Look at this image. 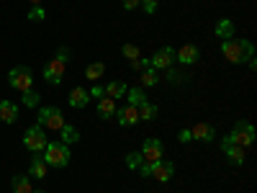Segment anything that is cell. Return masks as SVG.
<instances>
[{
	"mask_svg": "<svg viewBox=\"0 0 257 193\" xmlns=\"http://www.w3.org/2000/svg\"><path fill=\"white\" fill-rule=\"evenodd\" d=\"M126 98H128V106H139L142 103H147V93H144V88H139V85H134V88H128L126 90Z\"/></svg>",
	"mask_w": 257,
	"mask_h": 193,
	"instance_id": "cell-26",
	"label": "cell"
},
{
	"mask_svg": "<svg viewBox=\"0 0 257 193\" xmlns=\"http://www.w3.org/2000/svg\"><path fill=\"white\" fill-rule=\"evenodd\" d=\"M162 152H165V144H162L160 139H144V144H142V157H144V162H157V160H162Z\"/></svg>",
	"mask_w": 257,
	"mask_h": 193,
	"instance_id": "cell-9",
	"label": "cell"
},
{
	"mask_svg": "<svg viewBox=\"0 0 257 193\" xmlns=\"http://www.w3.org/2000/svg\"><path fill=\"white\" fill-rule=\"evenodd\" d=\"M39 101H41V95H39L34 88L24 93V106H29V109H36V106H39Z\"/></svg>",
	"mask_w": 257,
	"mask_h": 193,
	"instance_id": "cell-29",
	"label": "cell"
},
{
	"mask_svg": "<svg viewBox=\"0 0 257 193\" xmlns=\"http://www.w3.org/2000/svg\"><path fill=\"white\" fill-rule=\"evenodd\" d=\"M190 134L198 142H213L216 139V129H213L211 124H196V126H190Z\"/></svg>",
	"mask_w": 257,
	"mask_h": 193,
	"instance_id": "cell-13",
	"label": "cell"
},
{
	"mask_svg": "<svg viewBox=\"0 0 257 193\" xmlns=\"http://www.w3.org/2000/svg\"><path fill=\"white\" fill-rule=\"evenodd\" d=\"M36 124H39L41 129H54V132H59V129L67 124V121H64V116H62V111L57 109V106H44V109L39 111Z\"/></svg>",
	"mask_w": 257,
	"mask_h": 193,
	"instance_id": "cell-5",
	"label": "cell"
},
{
	"mask_svg": "<svg viewBox=\"0 0 257 193\" xmlns=\"http://www.w3.org/2000/svg\"><path fill=\"white\" fill-rule=\"evenodd\" d=\"M139 8V0H123V11H137Z\"/></svg>",
	"mask_w": 257,
	"mask_h": 193,
	"instance_id": "cell-36",
	"label": "cell"
},
{
	"mask_svg": "<svg viewBox=\"0 0 257 193\" xmlns=\"http://www.w3.org/2000/svg\"><path fill=\"white\" fill-rule=\"evenodd\" d=\"M64 67H67V59L54 57V59L47 64V67H44V80H47L49 85H59L62 77H64Z\"/></svg>",
	"mask_w": 257,
	"mask_h": 193,
	"instance_id": "cell-8",
	"label": "cell"
},
{
	"mask_svg": "<svg viewBox=\"0 0 257 193\" xmlns=\"http://www.w3.org/2000/svg\"><path fill=\"white\" fill-rule=\"evenodd\" d=\"M213 31H216V36H219V39L224 41V39H231V36H234V31H237V29H234V21H229V18H221L219 24L213 26Z\"/></svg>",
	"mask_w": 257,
	"mask_h": 193,
	"instance_id": "cell-19",
	"label": "cell"
},
{
	"mask_svg": "<svg viewBox=\"0 0 257 193\" xmlns=\"http://www.w3.org/2000/svg\"><path fill=\"white\" fill-rule=\"evenodd\" d=\"M88 93H90V98H98V101H100V98L105 95V88H103V85H98V82H95V85H93V88H90Z\"/></svg>",
	"mask_w": 257,
	"mask_h": 193,
	"instance_id": "cell-32",
	"label": "cell"
},
{
	"mask_svg": "<svg viewBox=\"0 0 257 193\" xmlns=\"http://www.w3.org/2000/svg\"><path fill=\"white\" fill-rule=\"evenodd\" d=\"M165 75H167V82H170V85H178V82H185V75H183V72H178L175 67H170V70H165Z\"/></svg>",
	"mask_w": 257,
	"mask_h": 193,
	"instance_id": "cell-30",
	"label": "cell"
},
{
	"mask_svg": "<svg viewBox=\"0 0 257 193\" xmlns=\"http://www.w3.org/2000/svg\"><path fill=\"white\" fill-rule=\"evenodd\" d=\"M175 175V165L170 162V160H157L152 162V178L160 180V183H167V180H173Z\"/></svg>",
	"mask_w": 257,
	"mask_h": 193,
	"instance_id": "cell-11",
	"label": "cell"
},
{
	"mask_svg": "<svg viewBox=\"0 0 257 193\" xmlns=\"http://www.w3.org/2000/svg\"><path fill=\"white\" fill-rule=\"evenodd\" d=\"M157 114H160V109H157L152 101H147V103L139 106V121H155Z\"/></svg>",
	"mask_w": 257,
	"mask_h": 193,
	"instance_id": "cell-25",
	"label": "cell"
},
{
	"mask_svg": "<svg viewBox=\"0 0 257 193\" xmlns=\"http://www.w3.org/2000/svg\"><path fill=\"white\" fill-rule=\"evenodd\" d=\"M173 64H175V49H173V47H162V49H157L155 57L149 59V67H155V70H160V72L170 70Z\"/></svg>",
	"mask_w": 257,
	"mask_h": 193,
	"instance_id": "cell-7",
	"label": "cell"
},
{
	"mask_svg": "<svg viewBox=\"0 0 257 193\" xmlns=\"http://www.w3.org/2000/svg\"><path fill=\"white\" fill-rule=\"evenodd\" d=\"M116 119H118V126H134V124H139V109L137 106H123V109H116V114H113Z\"/></svg>",
	"mask_w": 257,
	"mask_h": 193,
	"instance_id": "cell-12",
	"label": "cell"
},
{
	"mask_svg": "<svg viewBox=\"0 0 257 193\" xmlns=\"http://www.w3.org/2000/svg\"><path fill=\"white\" fill-rule=\"evenodd\" d=\"M47 170H49V165L41 160V155H34V160L29 165V175L36 178V180H41V178H47Z\"/></svg>",
	"mask_w": 257,
	"mask_h": 193,
	"instance_id": "cell-16",
	"label": "cell"
},
{
	"mask_svg": "<svg viewBox=\"0 0 257 193\" xmlns=\"http://www.w3.org/2000/svg\"><path fill=\"white\" fill-rule=\"evenodd\" d=\"M231 144H239V147H252L254 142V126L249 121H237L231 129V134H229Z\"/></svg>",
	"mask_w": 257,
	"mask_h": 193,
	"instance_id": "cell-6",
	"label": "cell"
},
{
	"mask_svg": "<svg viewBox=\"0 0 257 193\" xmlns=\"http://www.w3.org/2000/svg\"><path fill=\"white\" fill-rule=\"evenodd\" d=\"M139 173H142L144 178H149V175H152V162H142V165H139Z\"/></svg>",
	"mask_w": 257,
	"mask_h": 193,
	"instance_id": "cell-35",
	"label": "cell"
},
{
	"mask_svg": "<svg viewBox=\"0 0 257 193\" xmlns=\"http://www.w3.org/2000/svg\"><path fill=\"white\" fill-rule=\"evenodd\" d=\"M59 142H64V144H75V142H80V132L75 126H70V124H64L62 129H59Z\"/></svg>",
	"mask_w": 257,
	"mask_h": 193,
	"instance_id": "cell-21",
	"label": "cell"
},
{
	"mask_svg": "<svg viewBox=\"0 0 257 193\" xmlns=\"http://www.w3.org/2000/svg\"><path fill=\"white\" fill-rule=\"evenodd\" d=\"M34 193H47V190H34Z\"/></svg>",
	"mask_w": 257,
	"mask_h": 193,
	"instance_id": "cell-38",
	"label": "cell"
},
{
	"mask_svg": "<svg viewBox=\"0 0 257 193\" xmlns=\"http://www.w3.org/2000/svg\"><path fill=\"white\" fill-rule=\"evenodd\" d=\"M44 18H47L44 8H41V6H31V11H29V21H44Z\"/></svg>",
	"mask_w": 257,
	"mask_h": 193,
	"instance_id": "cell-31",
	"label": "cell"
},
{
	"mask_svg": "<svg viewBox=\"0 0 257 193\" xmlns=\"http://www.w3.org/2000/svg\"><path fill=\"white\" fill-rule=\"evenodd\" d=\"M31 6H41V0H31Z\"/></svg>",
	"mask_w": 257,
	"mask_h": 193,
	"instance_id": "cell-37",
	"label": "cell"
},
{
	"mask_svg": "<svg viewBox=\"0 0 257 193\" xmlns=\"http://www.w3.org/2000/svg\"><path fill=\"white\" fill-rule=\"evenodd\" d=\"M41 160H44L49 167H67L70 162V147L64 142H49L41 152Z\"/></svg>",
	"mask_w": 257,
	"mask_h": 193,
	"instance_id": "cell-2",
	"label": "cell"
},
{
	"mask_svg": "<svg viewBox=\"0 0 257 193\" xmlns=\"http://www.w3.org/2000/svg\"><path fill=\"white\" fill-rule=\"evenodd\" d=\"M178 139H180L183 144H188V142H193V134H190V129H180V134H178Z\"/></svg>",
	"mask_w": 257,
	"mask_h": 193,
	"instance_id": "cell-34",
	"label": "cell"
},
{
	"mask_svg": "<svg viewBox=\"0 0 257 193\" xmlns=\"http://www.w3.org/2000/svg\"><path fill=\"white\" fill-rule=\"evenodd\" d=\"M139 3H142L144 13H155L157 11V0H139Z\"/></svg>",
	"mask_w": 257,
	"mask_h": 193,
	"instance_id": "cell-33",
	"label": "cell"
},
{
	"mask_svg": "<svg viewBox=\"0 0 257 193\" xmlns=\"http://www.w3.org/2000/svg\"><path fill=\"white\" fill-rule=\"evenodd\" d=\"M224 155H226V160H229L231 165H242V162H244V147L229 144V147H224Z\"/></svg>",
	"mask_w": 257,
	"mask_h": 193,
	"instance_id": "cell-17",
	"label": "cell"
},
{
	"mask_svg": "<svg viewBox=\"0 0 257 193\" xmlns=\"http://www.w3.org/2000/svg\"><path fill=\"white\" fill-rule=\"evenodd\" d=\"M139 82H142V88H152V85H157V82H160V70L144 67L142 75H139Z\"/></svg>",
	"mask_w": 257,
	"mask_h": 193,
	"instance_id": "cell-20",
	"label": "cell"
},
{
	"mask_svg": "<svg viewBox=\"0 0 257 193\" xmlns=\"http://www.w3.org/2000/svg\"><path fill=\"white\" fill-rule=\"evenodd\" d=\"M47 144H49V139H47L44 129H41L39 124L26 129V134H24V147L29 149V152H34V155H41V152H44V147H47Z\"/></svg>",
	"mask_w": 257,
	"mask_h": 193,
	"instance_id": "cell-4",
	"label": "cell"
},
{
	"mask_svg": "<svg viewBox=\"0 0 257 193\" xmlns=\"http://www.w3.org/2000/svg\"><path fill=\"white\" fill-rule=\"evenodd\" d=\"M113 114H116V101L103 95V98L98 101V116H100V119H113Z\"/></svg>",
	"mask_w": 257,
	"mask_h": 193,
	"instance_id": "cell-18",
	"label": "cell"
},
{
	"mask_svg": "<svg viewBox=\"0 0 257 193\" xmlns=\"http://www.w3.org/2000/svg\"><path fill=\"white\" fill-rule=\"evenodd\" d=\"M103 88H105V98H113V101H116V98H123L126 90H128L121 80H113V82H108V85H103Z\"/></svg>",
	"mask_w": 257,
	"mask_h": 193,
	"instance_id": "cell-22",
	"label": "cell"
},
{
	"mask_svg": "<svg viewBox=\"0 0 257 193\" xmlns=\"http://www.w3.org/2000/svg\"><path fill=\"white\" fill-rule=\"evenodd\" d=\"M8 82H11V88L18 90V93H26L34 88V72L29 67H24V64H18V67H13L8 72Z\"/></svg>",
	"mask_w": 257,
	"mask_h": 193,
	"instance_id": "cell-3",
	"label": "cell"
},
{
	"mask_svg": "<svg viewBox=\"0 0 257 193\" xmlns=\"http://www.w3.org/2000/svg\"><path fill=\"white\" fill-rule=\"evenodd\" d=\"M221 54L231 62V64H242L247 62L249 67L254 70L257 67V62H254V47H252V41L247 39H224L221 41Z\"/></svg>",
	"mask_w": 257,
	"mask_h": 193,
	"instance_id": "cell-1",
	"label": "cell"
},
{
	"mask_svg": "<svg viewBox=\"0 0 257 193\" xmlns=\"http://www.w3.org/2000/svg\"><path fill=\"white\" fill-rule=\"evenodd\" d=\"M105 72V64L103 62H90L88 67H85V80H90V82H98Z\"/></svg>",
	"mask_w": 257,
	"mask_h": 193,
	"instance_id": "cell-23",
	"label": "cell"
},
{
	"mask_svg": "<svg viewBox=\"0 0 257 193\" xmlns=\"http://www.w3.org/2000/svg\"><path fill=\"white\" fill-rule=\"evenodd\" d=\"M198 59H201L198 44H183L180 49H175V62H180V64H196Z\"/></svg>",
	"mask_w": 257,
	"mask_h": 193,
	"instance_id": "cell-10",
	"label": "cell"
},
{
	"mask_svg": "<svg viewBox=\"0 0 257 193\" xmlns=\"http://www.w3.org/2000/svg\"><path fill=\"white\" fill-rule=\"evenodd\" d=\"M142 162H144L142 152H128V155H126V167H128V170H139Z\"/></svg>",
	"mask_w": 257,
	"mask_h": 193,
	"instance_id": "cell-28",
	"label": "cell"
},
{
	"mask_svg": "<svg viewBox=\"0 0 257 193\" xmlns=\"http://www.w3.org/2000/svg\"><path fill=\"white\" fill-rule=\"evenodd\" d=\"M13 193H34L31 175H16L13 178Z\"/></svg>",
	"mask_w": 257,
	"mask_h": 193,
	"instance_id": "cell-24",
	"label": "cell"
},
{
	"mask_svg": "<svg viewBox=\"0 0 257 193\" xmlns=\"http://www.w3.org/2000/svg\"><path fill=\"white\" fill-rule=\"evenodd\" d=\"M67 101H70L72 109H85V106L90 103V93L77 85V88H72V90H70V98H67Z\"/></svg>",
	"mask_w": 257,
	"mask_h": 193,
	"instance_id": "cell-14",
	"label": "cell"
},
{
	"mask_svg": "<svg viewBox=\"0 0 257 193\" xmlns=\"http://www.w3.org/2000/svg\"><path fill=\"white\" fill-rule=\"evenodd\" d=\"M121 54H123L128 62H134V59L142 57V49H139V44H132V41H126V44L121 47Z\"/></svg>",
	"mask_w": 257,
	"mask_h": 193,
	"instance_id": "cell-27",
	"label": "cell"
},
{
	"mask_svg": "<svg viewBox=\"0 0 257 193\" xmlns=\"http://www.w3.org/2000/svg\"><path fill=\"white\" fill-rule=\"evenodd\" d=\"M0 119H3V124H16L18 121V106L11 101H0Z\"/></svg>",
	"mask_w": 257,
	"mask_h": 193,
	"instance_id": "cell-15",
	"label": "cell"
}]
</instances>
